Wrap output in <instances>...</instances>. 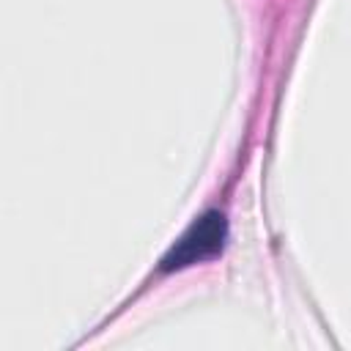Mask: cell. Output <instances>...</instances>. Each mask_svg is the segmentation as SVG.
<instances>
[{"label":"cell","mask_w":351,"mask_h":351,"mask_svg":"<svg viewBox=\"0 0 351 351\" xmlns=\"http://www.w3.org/2000/svg\"><path fill=\"white\" fill-rule=\"evenodd\" d=\"M225 244V217L219 211H208L200 219L189 225V230L170 247V252L162 258V269H181L192 266L214 252H219Z\"/></svg>","instance_id":"cell-1"}]
</instances>
